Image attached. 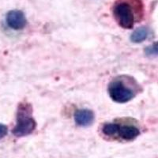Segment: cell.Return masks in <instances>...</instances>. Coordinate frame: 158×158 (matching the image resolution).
<instances>
[{"instance_id":"9","label":"cell","mask_w":158,"mask_h":158,"mask_svg":"<svg viewBox=\"0 0 158 158\" xmlns=\"http://www.w3.org/2000/svg\"><path fill=\"white\" fill-rule=\"evenodd\" d=\"M8 133L7 127L4 124H0V139L3 138L4 137L6 136Z\"/></svg>"},{"instance_id":"3","label":"cell","mask_w":158,"mask_h":158,"mask_svg":"<svg viewBox=\"0 0 158 158\" xmlns=\"http://www.w3.org/2000/svg\"><path fill=\"white\" fill-rule=\"evenodd\" d=\"M32 108L28 103H21L17 111V123L12 131L13 135L18 138L28 136L34 131L36 122L32 116Z\"/></svg>"},{"instance_id":"8","label":"cell","mask_w":158,"mask_h":158,"mask_svg":"<svg viewBox=\"0 0 158 158\" xmlns=\"http://www.w3.org/2000/svg\"><path fill=\"white\" fill-rule=\"evenodd\" d=\"M145 52L147 56H158V42L148 46L145 49Z\"/></svg>"},{"instance_id":"2","label":"cell","mask_w":158,"mask_h":158,"mask_svg":"<svg viewBox=\"0 0 158 158\" xmlns=\"http://www.w3.org/2000/svg\"><path fill=\"white\" fill-rule=\"evenodd\" d=\"M139 91V86L135 79L128 76L115 77L108 87V94L111 100L120 104L131 101Z\"/></svg>"},{"instance_id":"5","label":"cell","mask_w":158,"mask_h":158,"mask_svg":"<svg viewBox=\"0 0 158 158\" xmlns=\"http://www.w3.org/2000/svg\"><path fill=\"white\" fill-rule=\"evenodd\" d=\"M6 22L8 26L14 30L23 29L27 24L25 14L19 10L9 11L6 16Z\"/></svg>"},{"instance_id":"6","label":"cell","mask_w":158,"mask_h":158,"mask_svg":"<svg viewBox=\"0 0 158 158\" xmlns=\"http://www.w3.org/2000/svg\"><path fill=\"white\" fill-rule=\"evenodd\" d=\"M74 118L77 126L85 127L93 124L95 117H94V111L85 108V109L76 110Z\"/></svg>"},{"instance_id":"7","label":"cell","mask_w":158,"mask_h":158,"mask_svg":"<svg viewBox=\"0 0 158 158\" xmlns=\"http://www.w3.org/2000/svg\"><path fill=\"white\" fill-rule=\"evenodd\" d=\"M149 35V29L146 26H142L135 29L131 36V40L133 43L139 44L146 40Z\"/></svg>"},{"instance_id":"4","label":"cell","mask_w":158,"mask_h":158,"mask_svg":"<svg viewBox=\"0 0 158 158\" xmlns=\"http://www.w3.org/2000/svg\"><path fill=\"white\" fill-rule=\"evenodd\" d=\"M102 133L105 136H116L124 141H133L140 135V131L136 126L132 124L107 123L103 126Z\"/></svg>"},{"instance_id":"1","label":"cell","mask_w":158,"mask_h":158,"mask_svg":"<svg viewBox=\"0 0 158 158\" xmlns=\"http://www.w3.org/2000/svg\"><path fill=\"white\" fill-rule=\"evenodd\" d=\"M114 19L123 29H131L144 17L142 0H115L112 6Z\"/></svg>"}]
</instances>
